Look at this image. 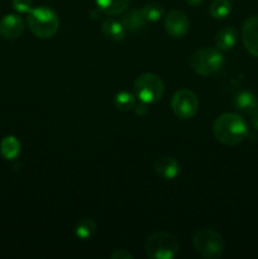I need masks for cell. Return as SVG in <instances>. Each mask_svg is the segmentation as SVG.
<instances>
[{
    "instance_id": "cell-23",
    "label": "cell",
    "mask_w": 258,
    "mask_h": 259,
    "mask_svg": "<svg viewBox=\"0 0 258 259\" xmlns=\"http://www.w3.org/2000/svg\"><path fill=\"white\" fill-rule=\"evenodd\" d=\"M111 258L113 259H133V254L128 252L125 249H120V250H116L111 254Z\"/></svg>"
},
{
    "instance_id": "cell-12",
    "label": "cell",
    "mask_w": 258,
    "mask_h": 259,
    "mask_svg": "<svg viewBox=\"0 0 258 259\" xmlns=\"http://www.w3.org/2000/svg\"><path fill=\"white\" fill-rule=\"evenodd\" d=\"M103 34L105 35L108 39L113 40V42H119V40H123L124 37L126 34V29L124 27L123 22H119L116 19H106L103 23Z\"/></svg>"
},
{
    "instance_id": "cell-2",
    "label": "cell",
    "mask_w": 258,
    "mask_h": 259,
    "mask_svg": "<svg viewBox=\"0 0 258 259\" xmlns=\"http://www.w3.org/2000/svg\"><path fill=\"white\" fill-rule=\"evenodd\" d=\"M60 20L57 14L48 7H38L28 13V27L38 38L48 39L57 33Z\"/></svg>"
},
{
    "instance_id": "cell-8",
    "label": "cell",
    "mask_w": 258,
    "mask_h": 259,
    "mask_svg": "<svg viewBox=\"0 0 258 259\" xmlns=\"http://www.w3.org/2000/svg\"><path fill=\"white\" fill-rule=\"evenodd\" d=\"M164 28L171 37H184L190 28L189 18L181 10H172L167 14L166 20H164Z\"/></svg>"
},
{
    "instance_id": "cell-26",
    "label": "cell",
    "mask_w": 258,
    "mask_h": 259,
    "mask_svg": "<svg viewBox=\"0 0 258 259\" xmlns=\"http://www.w3.org/2000/svg\"><path fill=\"white\" fill-rule=\"evenodd\" d=\"M185 2H186L189 5H191V7H197V5L201 4L204 0H185Z\"/></svg>"
},
{
    "instance_id": "cell-11",
    "label": "cell",
    "mask_w": 258,
    "mask_h": 259,
    "mask_svg": "<svg viewBox=\"0 0 258 259\" xmlns=\"http://www.w3.org/2000/svg\"><path fill=\"white\" fill-rule=\"evenodd\" d=\"M154 171L164 180H174L180 172V164L174 157L163 156L154 163Z\"/></svg>"
},
{
    "instance_id": "cell-22",
    "label": "cell",
    "mask_w": 258,
    "mask_h": 259,
    "mask_svg": "<svg viewBox=\"0 0 258 259\" xmlns=\"http://www.w3.org/2000/svg\"><path fill=\"white\" fill-rule=\"evenodd\" d=\"M12 5L18 13H29L32 10V0H12Z\"/></svg>"
},
{
    "instance_id": "cell-1",
    "label": "cell",
    "mask_w": 258,
    "mask_h": 259,
    "mask_svg": "<svg viewBox=\"0 0 258 259\" xmlns=\"http://www.w3.org/2000/svg\"><path fill=\"white\" fill-rule=\"evenodd\" d=\"M215 138L227 146L239 144L248 136V125L244 119L234 113L218 116L214 123Z\"/></svg>"
},
{
    "instance_id": "cell-17",
    "label": "cell",
    "mask_w": 258,
    "mask_h": 259,
    "mask_svg": "<svg viewBox=\"0 0 258 259\" xmlns=\"http://www.w3.org/2000/svg\"><path fill=\"white\" fill-rule=\"evenodd\" d=\"M0 152L7 159H14L20 152V143L15 137L8 136L0 143Z\"/></svg>"
},
{
    "instance_id": "cell-14",
    "label": "cell",
    "mask_w": 258,
    "mask_h": 259,
    "mask_svg": "<svg viewBox=\"0 0 258 259\" xmlns=\"http://www.w3.org/2000/svg\"><path fill=\"white\" fill-rule=\"evenodd\" d=\"M121 22H123L125 29L129 30V32H138V30H141L142 28L144 27V24H146V19H144L143 15H142V12L137 9L129 10V12L124 15Z\"/></svg>"
},
{
    "instance_id": "cell-16",
    "label": "cell",
    "mask_w": 258,
    "mask_h": 259,
    "mask_svg": "<svg viewBox=\"0 0 258 259\" xmlns=\"http://www.w3.org/2000/svg\"><path fill=\"white\" fill-rule=\"evenodd\" d=\"M234 105L238 110L250 113L258 105L257 96L250 91H242L234 99Z\"/></svg>"
},
{
    "instance_id": "cell-3",
    "label": "cell",
    "mask_w": 258,
    "mask_h": 259,
    "mask_svg": "<svg viewBox=\"0 0 258 259\" xmlns=\"http://www.w3.org/2000/svg\"><path fill=\"white\" fill-rule=\"evenodd\" d=\"M179 253V240L169 233L157 232L146 242V254L151 259H172Z\"/></svg>"
},
{
    "instance_id": "cell-19",
    "label": "cell",
    "mask_w": 258,
    "mask_h": 259,
    "mask_svg": "<svg viewBox=\"0 0 258 259\" xmlns=\"http://www.w3.org/2000/svg\"><path fill=\"white\" fill-rule=\"evenodd\" d=\"M232 12V4L229 0H214L210 7V14L215 18V19H223L229 15Z\"/></svg>"
},
{
    "instance_id": "cell-25",
    "label": "cell",
    "mask_w": 258,
    "mask_h": 259,
    "mask_svg": "<svg viewBox=\"0 0 258 259\" xmlns=\"http://www.w3.org/2000/svg\"><path fill=\"white\" fill-rule=\"evenodd\" d=\"M136 113L138 114V115H141V116L146 115V114L148 113V108H147V103H143V101H142V104H139V105L136 108Z\"/></svg>"
},
{
    "instance_id": "cell-4",
    "label": "cell",
    "mask_w": 258,
    "mask_h": 259,
    "mask_svg": "<svg viewBox=\"0 0 258 259\" xmlns=\"http://www.w3.org/2000/svg\"><path fill=\"white\" fill-rule=\"evenodd\" d=\"M224 63V57L219 50L211 47L200 48L190 57L192 70L201 76H211L217 73Z\"/></svg>"
},
{
    "instance_id": "cell-5",
    "label": "cell",
    "mask_w": 258,
    "mask_h": 259,
    "mask_svg": "<svg viewBox=\"0 0 258 259\" xmlns=\"http://www.w3.org/2000/svg\"><path fill=\"white\" fill-rule=\"evenodd\" d=\"M194 248L204 258H218L224 252L223 237L212 229H201L194 235Z\"/></svg>"
},
{
    "instance_id": "cell-15",
    "label": "cell",
    "mask_w": 258,
    "mask_h": 259,
    "mask_svg": "<svg viewBox=\"0 0 258 259\" xmlns=\"http://www.w3.org/2000/svg\"><path fill=\"white\" fill-rule=\"evenodd\" d=\"M131 0H96L98 7L109 15L121 14L128 8Z\"/></svg>"
},
{
    "instance_id": "cell-13",
    "label": "cell",
    "mask_w": 258,
    "mask_h": 259,
    "mask_svg": "<svg viewBox=\"0 0 258 259\" xmlns=\"http://www.w3.org/2000/svg\"><path fill=\"white\" fill-rule=\"evenodd\" d=\"M238 40V33L234 28H223L222 30L217 33V38H215V42H217V47L222 51H228L232 50L235 46Z\"/></svg>"
},
{
    "instance_id": "cell-9",
    "label": "cell",
    "mask_w": 258,
    "mask_h": 259,
    "mask_svg": "<svg viewBox=\"0 0 258 259\" xmlns=\"http://www.w3.org/2000/svg\"><path fill=\"white\" fill-rule=\"evenodd\" d=\"M242 39L245 50L254 57H258V15L245 20L242 29Z\"/></svg>"
},
{
    "instance_id": "cell-18",
    "label": "cell",
    "mask_w": 258,
    "mask_h": 259,
    "mask_svg": "<svg viewBox=\"0 0 258 259\" xmlns=\"http://www.w3.org/2000/svg\"><path fill=\"white\" fill-rule=\"evenodd\" d=\"M96 230V224L93 219L90 218H82L81 220H78L77 225H76V237L80 238L82 240L90 239L94 235Z\"/></svg>"
},
{
    "instance_id": "cell-10",
    "label": "cell",
    "mask_w": 258,
    "mask_h": 259,
    "mask_svg": "<svg viewBox=\"0 0 258 259\" xmlns=\"http://www.w3.org/2000/svg\"><path fill=\"white\" fill-rule=\"evenodd\" d=\"M24 32V22L17 14H8L0 20V35L4 39H18Z\"/></svg>"
},
{
    "instance_id": "cell-7",
    "label": "cell",
    "mask_w": 258,
    "mask_h": 259,
    "mask_svg": "<svg viewBox=\"0 0 258 259\" xmlns=\"http://www.w3.org/2000/svg\"><path fill=\"white\" fill-rule=\"evenodd\" d=\"M172 110L180 119H190L199 110V99L189 89H181L172 96Z\"/></svg>"
},
{
    "instance_id": "cell-6",
    "label": "cell",
    "mask_w": 258,
    "mask_h": 259,
    "mask_svg": "<svg viewBox=\"0 0 258 259\" xmlns=\"http://www.w3.org/2000/svg\"><path fill=\"white\" fill-rule=\"evenodd\" d=\"M134 91L139 100L153 104L161 100L164 93V85L161 77L154 73H143L134 82Z\"/></svg>"
},
{
    "instance_id": "cell-21",
    "label": "cell",
    "mask_w": 258,
    "mask_h": 259,
    "mask_svg": "<svg viewBox=\"0 0 258 259\" xmlns=\"http://www.w3.org/2000/svg\"><path fill=\"white\" fill-rule=\"evenodd\" d=\"M141 12L146 22H156L163 15V8L156 3H149L142 8Z\"/></svg>"
},
{
    "instance_id": "cell-20",
    "label": "cell",
    "mask_w": 258,
    "mask_h": 259,
    "mask_svg": "<svg viewBox=\"0 0 258 259\" xmlns=\"http://www.w3.org/2000/svg\"><path fill=\"white\" fill-rule=\"evenodd\" d=\"M114 103L120 111H129L136 105V98H134L133 94L128 93V91H121L115 96Z\"/></svg>"
},
{
    "instance_id": "cell-24",
    "label": "cell",
    "mask_w": 258,
    "mask_h": 259,
    "mask_svg": "<svg viewBox=\"0 0 258 259\" xmlns=\"http://www.w3.org/2000/svg\"><path fill=\"white\" fill-rule=\"evenodd\" d=\"M250 116H252V125L253 128L257 129L258 131V105L255 106L254 109H253L252 111H250Z\"/></svg>"
}]
</instances>
